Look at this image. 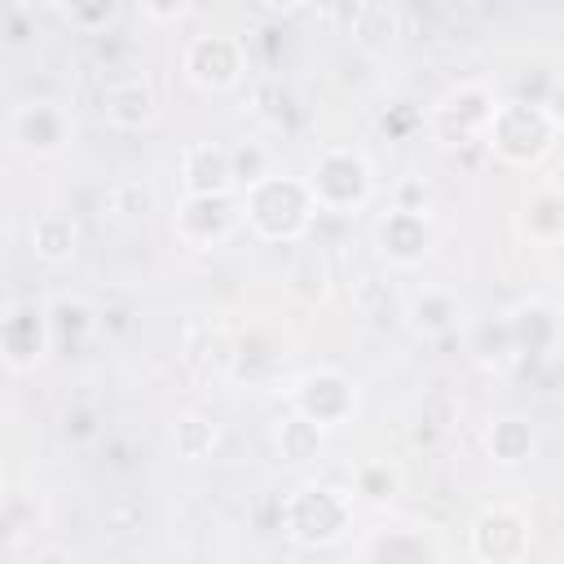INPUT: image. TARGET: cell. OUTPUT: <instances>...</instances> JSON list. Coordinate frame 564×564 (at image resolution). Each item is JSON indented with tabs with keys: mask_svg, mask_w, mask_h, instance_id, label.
Returning <instances> with one entry per match:
<instances>
[{
	"mask_svg": "<svg viewBox=\"0 0 564 564\" xmlns=\"http://www.w3.org/2000/svg\"><path fill=\"white\" fill-rule=\"evenodd\" d=\"M31 242H35V251H40L44 260H70V256H75L79 234H75L70 216L48 212V216H40V220L31 225Z\"/></svg>",
	"mask_w": 564,
	"mask_h": 564,
	"instance_id": "4fadbf2b",
	"label": "cell"
},
{
	"mask_svg": "<svg viewBox=\"0 0 564 564\" xmlns=\"http://www.w3.org/2000/svg\"><path fill=\"white\" fill-rule=\"evenodd\" d=\"M392 489H397V476H392L388 467H366V471H361V494H366V498L383 502V498H392Z\"/></svg>",
	"mask_w": 564,
	"mask_h": 564,
	"instance_id": "7402d4cb",
	"label": "cell"
},
{
	"mask_svg": "<svg viewBox=\"0 0 564 564\" xmlns=\"http://www.w3.org/2000/svg\"><path fill=\"white\" fill-rule=\"evenodd\" d=\"M18 9H35V4H48V0H13Z\"/></svg>",
	"mask_w": 564,
	"mask_h": 564,
	"instance_id": "4316f807",
	"label": "cell"
},
{
	"mask_svg": "<svg viewBox=\"0 0 564 564\" xmlns=\"http://www.w3.org/2000/svg\"><path fill=\"white\" fill-rule=\"evenodd\" d=\"M22 44H26V9L13 4V13H9V48H22Z\"/></svg>",
	"mask_w": 564,
	"mask_h": 564,
	"instance_id": "cb8c5ba5",
	"label": "cell"
},
{
	"mask_svg": "<svg viewBox=\"0 0 564 564\" xmlns=\"http://www.w3.org/2000/svg\"><path fill=\"white\" fill-rule=\"evenodd\" d=\"M185 70H189V79L203 84V88H225V84H234L238 70H242L238 44H234V40H216V35H212V40H194L189 53H185Z\"/></svg>",
	"mask_w": 564,
	"mask_h": 564,
	"instance_id": "5b68a950",
	"label": "cell"
},
{
	"mask_svg": "<svg viewBox=\"0 0 564 564\" xmlns=\"http://www.w3.org/2000/svg\"><path fill=\"white\" fill-rule=\"evenodd\" d=\"M145 9L154 18H181L185 13V0H145Z\"/></svg>",
	"mask_w": 564,
	"mask_h": 564,
	"instance_id": "d4e9b609",
	"label": "cell"
},
{
	"mask_svg": "<svg viewBox=\"0 0 564 564\" xmlns=\"http://www.w3.org/2000/svg\"><path fill=\"white\" fill-rule=\"evenodd\" d=\"M529 225L538 234H560L564 229V198L560 194H538L529 207Z\"/></svg>",
	"mask_w": 564,
	"mask_h": 564,
	"instance_id": "d6986e66",
	"label": "cell"
},
{
	"mask_svg": "<svg viewBox=\"0 0 564 564\" xmlns=\"http://www.w3.org/2000/svg\"><path fill=\"white\" fill-rule=\"evenodd\" d=\"M234 225V207L225 203V194H189L181 207V234L198 247L220 242Z\"/></svg>",
	"mask_w": 564,
	"mask_h": 564,
	"instance_id": "52a82bcc",
	"label": "cell"
},
{
	"mask_svg": "<svg viewBox=\"0 0 564 564\" xmlns=\"http://www.w3.org/2000/svg\"><path fill=\"white\" fill-rule=\"evenodd\" d=\"M269 4H278V9H286V4H295V0H269Z\"/></svg>",
	"mask_w": 564,
	"mask_h": 564,
	"instance_id": "83f0119b",
	"label": "cell"
},
{
	"mask_svg": "<svg viewBox=\"0 0 564 564\" xmlns=\"http://www.w3.org/2000/svg\"><path fill=\"white\" fill-rule=\"evenodd\" d=\"M9 132L26 154H53L62 145V115L44 101H26V106L13 110Z\"/></svg>",
	"mask_w": 564,
	"mask_h": 564,
	"instance_id": "ba28073f",
	"label": "cell"
},
{
	"mask_svg": "<svg viewBox=\"0 0 564 564\" xmlns=\"http://www.w3.org/2000/svg\"><path fill=\"white\" fill-rule=\"evenodd\" d=\"M489 128H494L498 154H507V159H516V163H529V159H538V154L551 145V123H546V115L533 110V106H524V101H511V106L494 110Z\"/></svg>",
	"mask_w": 564,
	"mask_h": 564,
	"instance_id": "3957f363",
	"label": "cell"
},
{
	"mask_svg": "<svg viewBox=\"0 0 564 564\" xmlns=\"http://www.w3.org/2000/svg\"><path fill=\"white\" fill-rule=\"evenodd\" d=\"M101 110L115 128H141L150 123L154 115V93L141 84V79H123V84H110L106 97H101Z\"/></svg>",
	"mask_w": 564,
	"mask_h": 564,
	"instance_id": "7c38bea8",
	"label": "cell"
},
{
	"mask_svg": "<svg viewBox=\"0 0 564 564\" xmlns=\"http://www.w3.org/2000/svg\"><path fill=\"white\" fill-rule=\"evenodd\" d=\"M317 445H322V423H317V419L300 414V419H291V423L282 427V449H286V458L304 463V458L317 454Z\"/></svg>",
	"mask_w": 564,
	"mask_h": 564,
	"instance_id": "9a60e30c",
	"label": "cell"
},
{
	"mask_svg": "<svg viewBox=\"0 0 564 564\" xmlns=\"http://www.w3.org/2000/svg\"><path fill=\"white\" fill-rule=\"evenodd\" d=\"M551 115L564 123V88H555V97H551Z\"/></svg>",
	"mask_w": 564,
	"mask_h": 564,
	"instance_id": "484cf974",
	"label": "cell"
},
{
	"mask_svg": "<svg viewBox=\"0 0 564 564\" xmlns=\"http://www.w3.org/2000/svg\"><path fill=\"white\" fill-rule=\"evenodd\" d=\"M110 4H115V0H70V13H75V22H84V26H101V22L110 18Z\"/></svg>",
	"mask_w": 564,
	"mask_h": 564,
	"instance_id": "603a6c76",
	"label": "cell"
},
{
	"mask_svg": "<svg viewBox=\"0 0 564 564\" xmlns=\"http://www.w3.org/2000/svg\"><path fill=\"white\" fill-rule=\"evenodd\" d=\"M181 172H185L189 194H225V185L234 181V154L216 150V145H194V150H185Z\"/></svg>",
	"mask_w": 564,
	"mask_h": 564,
	"instance_id": "9c48e42d",
	"label": "cell"
},
{
	"mask_svg": "<svg viewBox=\"0 0 564 564\" xmlns=\"http://www.w3.org/2000/svg\"><path fill=\"white\" fill-rule=\"evenodd\" d=\"M317 4H326V9H330V4H344V0H317Z\"/></svg>",
	"mask_w": 564,
	"mask_h": 564,
	"instance_id": "f1b7e54d",
	"label": "cell"
},
{
	"mask_svg": "<svg viewBox=\"0 0 564 564\" xmlns=\"http://www.w3.org/2000/svg\"><path fill=\"white\" fill-rule=\"evenodd\" d=\"M172 436H176V449H181L185 458H203V454L216 445V432H212V423H203V419H181Z\"/></svg>",
	"mask_w": 564,
	"mask_h": 564,
	"instance_id": "ac0fdd59",
	"label": "cell"
},
{
	"mask_svg": "<svg viewBox=\"0 0 564 564\" xmlns=\"http://www.w3.org/2000/svg\"><path fill=\"white\" fill-rule=\"evenodd\" d=\"M295 401H300V410H304L308 419H317V423H335V419L348 414L352 392H348V383H344L339 375H308Z\"/></svg>",
	"mask_w": 564,
	"mask_h": 564,
	"instance_id": "30bf717a",
	"label": "cell"
},
{
	"mask_svg": "<svg viewBox=\"0 0 564 564\" xmlns=\"http://www.w3.org/2000/svg\"><path fill=\"white\" fill-rule=\"evenodd\" d=\"M286 524H291V533L300 542H326V538H335L344 529V507L326 489H304L286 507Z\"/></svg>",
	"mask_w": 564,
	"mask_h": 564,
	"instance_id": "277c9868",
	"label": "cell"
},
{
	"mask_svg": "<svg viewBox=\"0 0 564 564\" xmlns=\"http://www.w3.org/2000/svg\"><path fill=\"white\" fill-rule=\"evenodd\" d=\"M48 330H53V326H48V317L35 313V304L9 308V317H4V361H9L13 370L31 366V361L44 352V335H48Z\"/></svg>",
	"mask_w": 564,
	"mask_h": 564,
	"instance_id": "8992f818",
	"label": "cell"
},
{
	"mask_svg": "<svg viewBox=\"0 0 564 564\" xmlns=\"http://www.w3.org/2000/svg\"><path fill=\"white\" fill-rule=\"evenodd\" d=\"M379 242H383V251H388L392 260L414 264V260L427 251V225H423V216H419V212L397 207V212L379 225Z\"/></svg>",
	"mask_w": 564,
	"mask_h": 564,
	"instance_id": "8fae6325",
	"label": "cell"
},
{
	"mask_svg": "<svg viewBox=\"0 0 564 564\" xmlns=\"http://www.w3.org/2000/svg\"><path fill=\"white\" fill-rule=\"evenodd\" d=\"M313 194L295 181H256L251 185V225L264 238H295L308 225Z\"/></svg>",
	"mask_w": 564,
	"mask_h": 564,
	"instance_id": "6da1fadb",
	"label": "cell"
},
{
	"mask_svg": "<svg viewBox=\"0 0 564 564\" xmlns=\"http://www.w3.org/2000/svg\"><path fill=\"white\" fill-rule=\"evenodd\" d=\"M370 189V176H366V163L348 150H330L322 154V163L313 167V203L317 207H330V212H344V207H357Z\"/></svg>",
	"mask_w": 564,
	"mask_h": 564,
	"instance_id": "7a4b0ae2",
	"label": "cell"
},
{
	"mask_svg": "<svg viewBox=\"0 0 564 564\" xmlns=\"http://www.w3.org/2000/svg\"><path fill=\"white\" fill-rule=\"evenodd\" d=\"M48 326H53L57 339H70V335H84L93 326V317H88V308L79 300H57L48 308Z\"/></svg>",
	"mask_w": 564,
	"mask_h": 564,
	"instance_id": "e0dca14e",
	"label": "cell"
},
{
	"mask_svg": "<svg viewBox=\"0 0 564 564\" xmlns=\"http://www.w3.org/2000/svg\"><path fill=\"white\" fill-rule=\"evenodd\" d=\"M489 449H494V458H502V463H520V458H529V449H533V432H529L520 419H502V423L489 432Z\"/></svg>",
	"mask_w": 564,
	"mask_h": 564,
	"instance_id": "5bb4252c",
	"label": "cell"
},
{
	"mask_svg": "<svg viewBox=\"0 0 564 564\" xmlns=\"http://www.w3.org/2000/svg\"><path fill=\"white\" fill-rule=\"evenodd\" d=\"M234 181H247V185L264 181V154L256 145L251 150H234Z\"/></svg>",
	"mask_w": 564,
	"mask_h": 564,
	"instance_id": "44dd1931",
	"label": "cell"
},
{
	"mask_svg": "<svg viewBox=\"0 0 564 564\" xmlns=\"http://www.w3.org/2000/svg\"><path fill=\"white\" fill-rule=\"evenodd\" d=\"M454 317H458V308H454L449 295H423V300L410 308V322H414L423 335H441V330H449Z\"/></svg>",
	"mask_w": 564,
	"mask_h": 564,
	"instance_id": "2e32d148",
	"label": "cell"
},
{
	"mask_svg": "<svg viewBox=\"0 0 564 564\" xmlns=\"http://www.w3.org/2000/svg\"><path fill=\"white\" fill-rule=\"evenodd\" d=\"M110 203H115L123 216H145V212L154 207V198H150L145 185H115V189H110Z\"/></svg>",
	"mask_w": 564,
	"mask_h": 564,
	"instance_id": "ffe728a7",
	"label": "cell"
}]
</instances>
